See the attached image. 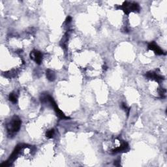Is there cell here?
Masks as SVG:
<instances>
[{
  "instance_id": "cell-1",
  "label": "cell",
  "mask_w": 167,
  "mask_h": 167,
  "mask_svg": "<svg viewBox=\"0 0 167 167\" xmlns=\"http://www.w3.org/2000/svg\"><path fill=\"white\" fill-rule=\"evenodd\" d=\"M22 121L17 116H14L12 118L11 121L7 125V131L10 135L17 133L20 129Z\"/></svg>"
},
{
  "instance_id": "cell-2",
  "label": "cell",
  "mask_w": 167,
  "mask_h": 167,
  "mask_svg": "<svg viewBox=\"0 0 167 167\" xmlns=\"http://www.w3.org/2000/svg\"><path fill=\"white\" fill-rule=\"evenodd\" d=\"M118 9H122L126 15H129L130 11L138 12L140 11V6L136 2L130 3L129 2H125L122 5L118 7Z\"/></svg>"
},
{
  "instance_id": "cell-3",
  "label": "cell",
  "mask_w": 167,
  "mask_h": 167,
  "mask_svg": "<svg viewBox=\"0 0 167 167\" xmlns=\"http://www.w3.org/2000/svg\"><path fill=\"white\" fill-rule=\"evenodd\" d=\"M25 146H26L25 144H18V145L16 146V148H15L14 151H13V152L12 153V154L10 155V157L9 158V159L7 161L4 162L3 163H2L1 165V166H9L11 165V162H12L13 161L15 160L16 157L18 156V155H19L20 151Z\"/></svg>"
},
{
  "instance_id": "cell-4",
  "label": "cell",
  "mask_w": 167,
  "mask_h": 167,
  "mask_svg": "<svg viewBox=\"0 0 167 167\" xmlns=\"http://www.w3.org/2000/svg\"><path fill=\"white\" fill-rule=\"evenodd\" d=\"M48 101H50V103H51L52 106L54 107V110H55L56 113V115L58 117V118H60V119H63V120H67V119H69V117H67L64 112H63L59 108H58L57 104L56 103V102L54 101V99L50 96H48Z\"/></svg>"
},
{
  "instance_id": "cell-5",
  "label": "cell",
  "mask_w": 167,
  "mask_h": 167,
  "mask_svg": "<svg viewBox=\"0 0 167 167\" xmlns=\"http://www.w3.org/2000/svg\"><path fill=\"white\" fill-rule=\"evenodd\" d=\"M31 59L33 60L38 65L41 64L43 60V54L38 50H33L30 54Z\"/></svg>"
},
{
  "instance_id": "cell-6",
  "label": "cell",
  "mask_w": 167,
  "mask_h": 167,
  "mask_svg": "<svg viewBox=\"0 0 167 167\" xmlns=\"http://www.w3.org/2000/svg\"><path fill=\"white\" fill-rule=\"evenodd\" d=\"M148 49L153 50L157 55H162V54H164L163 50L153 41L148 44Z\"/></svg>"
},
{
  "instance_id": "cell-7",
  "label": "cell",
  "mask_w": 167,
  "mask_h": 167,
  "mask_svg": "<svg viewBox=\"0 0 167 167\" xmlns=\"http://www.w3.org/2000/svg\"><path fill=\"white\" fill-rule=\"evenodd\" d=\"M146 76L148 78L155 80L156 81H157V82H160V81L164 79L162 76L157 75L156 73H155V72H148V73L146 74Z\"/></svg>"
},
{
  "instance_id": "cell-8",
  "label": "cell",
  "mask_w": 167,
  "mask_h": 167,
  "mask_svg": "<svg viewBox=\"0 0 167 167\" xmlns=\"http://www.w3.org/2000/svg\"><path fill=\"white\" fill-rule=\"evenodd\" d=\"M129 148V145L126 142H123L122 144H121V145L120 146V147L117 148L114 150H112V152L113 153H118V152H122L124 151H126Z\"/></svg>"
},
{
  "instance_id": "cell-9",
  "label": "cell",
  "mask_w": 167,
  "mask_h": 167,
  "mask_svg": "<svg viewBox=\"0 0 167 167\" xmlns=\"http://www.w3.org/2000/svg\"><path fill=\"white\" fill-rule=\"evenodd\" d=\"M46 73H46L47 78L49 81L52 82V81H54V80H55L56 75H55V73H54V71H52L50 69H48V70H47Z\"/></svg>"
},
{
  "instance_id": "cell-10",
  "label": "cell",
  "mask_w": 167,
  "mask_h": 167,
  "mask_svg": "<svg viewBox=\"0 0 167 167\" xmlns=\"http://www.w3.org/2000/svg\"><path fill=\"white\" fill-rule=\"evenodd\" d=\"M9 101H11L12 103H16L17 102V97L14 93H11L9 94Z\"/></svg>"
},
{
  "instance_id": "cell-11",
  "label": "cell",
  "mask_w": 167,
  "mask_h": 167,
  "mask_svg": "<svg viewBox=\"0 0 167 167\" xmlns=\"http://www.w3.org/2000/svg\"><path fill=\"white\" fill-rule=\"evenodd\" d=\"M54 134V129H51V130H48V131L47 132L46 136L48 138H51L53 137Z\"/></svg>"
},
{
  "instance_id": "cell-12",
  "label": "cell",
  "mask_w": 167,
  "mask_h": 167,
  "mask_svg": "<svg viewBox=\"0 0 167 167\" xmlns=\"http://www.w3.org/2000/svg\"><path fill=\"white\" fill-rule=\"evenodd\" d=\"M72 20V18L71 16H68V17H67V19L65 20V22H67V23H69V22Z\"/></svg>"
}]
</instances>
